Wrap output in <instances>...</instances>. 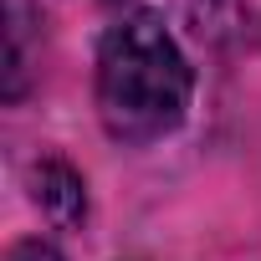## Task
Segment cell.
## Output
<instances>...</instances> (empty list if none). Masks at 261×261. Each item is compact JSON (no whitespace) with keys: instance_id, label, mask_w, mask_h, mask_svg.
<instances>
[{"instance_id":"6da1fadb","label":"cell","mask_w":261,"mask_h":261,"mask_svg":"<svg viewBox=\"0 0 261 261\" xmlns=\"http://www.w3.org/2000/svg\"><path fill=\"white\" fill-rule=\"evenodd\" d=\"M190 62L154 11L108 26L97 46V113L118 144H154L174 134L190 108Z\"/></svg>"},{"instance_id":"7a4b0ae2","label":"cell","mask_w":261,"mask_h":261,"mask_svg":"<svg viewBox=\"0 0 261 261\" xmlns=\"http://www.w3.org/2000/svg\"><path fill=\"white\" fill-rule=\"evenodd\" d=\"M31 36H36V6L31 0H6V77H0V92L11 102L26 92V72H31Z\"/></svg>"},{"instance_id":"3957f363","label":"cell","mask_w":261,"mask_h":261,"mask_svg":"<svg viewBox=\"0 0 261 261\" xmlns=\"http://www.w3.org/2000/svg\"><path fill=\"white\" fill-rule=\"evenodd\" d=\"M31 200L57 220V225H77L87 215V195H82V179L67 169V164H41L31 174Z\"/></svg>"},{"instance_id":"277c9868","label":"cell","mask_w":261,"mask_h":261,"mask_svg":"<svg viewBox=\"0 0 261 261\" xmlns=\"http://www.w3.org/2000/svg\"><path fill=\"white\" fill-rule=\"evenodd\" d=\"M6 261H62V256H57L51 246H41V241H21V246L6 256Z\"/></svg>"}]
</instances>
